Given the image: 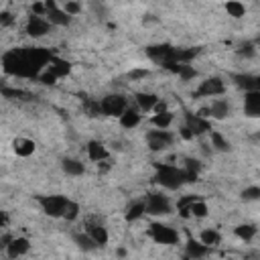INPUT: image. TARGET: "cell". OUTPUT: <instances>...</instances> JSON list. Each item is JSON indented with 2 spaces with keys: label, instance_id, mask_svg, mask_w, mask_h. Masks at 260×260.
<instances>
[{
  "label": "cell",
  "instance_id": "6da1fadb",
  "mask_svg": "<svg viewBox=\"0 0 260 260\" xmlns=\"http://www.w3.org/2000/svg\"><path fill=\"white\" fill-rule=\"evenodd\" d=\"M51 57L53 55L41 47H20L2 57V67L6 73L16 77H37L43 67L49 65Z\"/></svg>",
  "mask_w": 260,
  "mask_h": 260
},
{
  "label": "cell",
  "instance_id": "7a4b0ae2",
  "mask_svg": "<svg viewBox=\"0 0 260 260\" xmlns=\"http://www.w3.org/2000/svg\"><path fill=\"white\" fill-rule=\"evenodd\" d=\"M197 175L189 173L187 169H179L175 165H156V175H154V183L160 185L162 189L175 191L179 187H183L185 183L195 181Z\"/></svg>",
  "mask_w": 260,
  "mask_h": 260
},
{
  "label": "cell",
  "instance_id": "3957f363",
  "mask_svg": "<svg viewBox=\"0 0 260 260\" xmlns=\"http://www.w3.org/2000/svg\"><path fill=\"white\" fill-rule=\"evenodd\" d=\"M171 211H173V207H171V201H169L167 195L156 193V191L146 195V199H144V213H148V215H169Z\"/></svg>",
  "mask_w": 260,
  "mask_h": 260
},
{
  "label": "cell",
  "instance_id": "277c9868",
  "mask_svg": "<svg viewBox=\"0 0 260 260\" xmlns=\"http://www.w3.org/2000/svg\"><path fill=\"white\" fill-rule=\"evenodd\" d=\"M126 108H128V102L120 93H108L100 102V112L106 116H120Z\"/></svg>",
  "mask_w": 260,
  "mask_h": 260
},
{
  "label": "cell",
  "instance_id": "5b68a950",
  "mask_svg": "<svg viewBox=\"0 0 260 260\" xmlns=\"http://www.w3.org/2000/svg\"><path fill=\"white\" fill-rule=\"evenodd\" d=\"M67 199H69V197H65V195H41L37 201H39V205L43 207V211H45L47 215H51V217H61Z\"/></svg>",
  "mask_w": 260,
  "mask_h": 260
},
{
  "label": "cell",
  "instance_id": "8992f818",
  "mask_svg": "<svg viewBox=\"0 0 260 260\" xmlns=\"http://www.w3.org/2000/svg\"><path fill=\"white\" fill-rule=\"evenodd\" d=\"M175 140L173 132L169 128H156V130H150L146 134V142H148V148L158 152V150H165L167 146H171Z\"/></svg>",
  "mask_w": 260,
  "mask_h": 260
},
{
  "label": "cell",
  "instance_id": "52a82bcc",
  "mask_svg": "<svg viewBox=\"0 0 260 260\" xmlns=\"http://www.w3.org/2000/svg\"><path fill=\"white\" fill-rule=\"evenodd\" d=\"M150 238L156 242V244H165V246H173L179 242V232L171 225H165V223H152L150 225Z\"/></svg>",
  "mask_w": 260,
  "mask_h": 260
},
{
  "label": "cell",
  "instance_id": "ba28073f",
  "mask_svg": "<svg viewBox=\"0 0 260 260\" xmlns=\"http://www.w3.org/2000/svg\"><path fill=\"white\" fill-rule=\"evenodd\" d=\"M45 16L53 26H69L71 24V16L61 6H57L53 0H45Z\"/></svg>",
  "mask_w": 260,
  "mask_h": 260
},
{
  "label": "cell",
  "instance_id": "9c48e42d",
  "mask_svg": "<svg viewBox=\"0 0 260 260\" xmlns=\"http://www.w3.org/2000/svg\"><path fill=\"white\" fill-rule=\"evenodd\" d=\"M225 91V83L221 77H207L201 81V85L197 87L195 95H201V98H215V95H221Z\"/></svg>",
  "mask_w": 260,
  "mask_h": 260
},
{
  "label": "cell",
  "instance_id": "30bf717a",
  "mask_svg": "<svg viewBox=\"0 0 260 260\" xmlns=\"http://www.w3.org/2000/svg\"><path fill=\"white\" fill-rule=\"evenodd\" d=\"M51 28H53V24L45 16H39V14H32L26 22V35L32 39H41V37L49 35Z\"/></svg>",
  "mask_w": 260,
  "mask_h": 260
},
{
  "label": "cell",
  "instance_id": "8fae6325",
  "mask_svg": "<svg viewBox=\"0 0 260 260\" xmlns=\"http://www.w3.org/2000/svg\"><path fill=\"white\" fill-rule=\"evenodd\" d=\"M28 250H30V242H28V238H24V236L10 238L8 244H6V256H10V258L24 256V254H28Z\"/></svg>",
  "mask_w": 260,
  "mask_h": 260
},
{
  "label": "cell",
  "instance_id": "7c38bea8",
  "mask_svg": "<svg viewBox=\"0 0 260 260\" xmlns=\"http://www.w3.org/2000/svg\"><path fill=\"white\" fill-rule=\"evenodd\" d=\"M244 112L250 118H258L260 116V89L244 91Z\"/></svg>",
  "mask_w": 260,
  "mask_h": 260
},
{
  "label": "cell",
  "instance_id": "4fadbf2b",
  "mask_svg": "<svg viewBox=\"0 0 260 260\" xmlns=\"http://www.w3.org/2000/svg\"><path fill=\"white\" fill-rule=\"evenodd\" d=\"M232 81L244 89V91H252V89H260V79L256 75H250V73H234L232 75Z\"/></svg>",
  "mask_w": 260,
  "mask_h": 260
},
{
  "label": "cell",
  "instance_id": "5bb4252c",
  "mask_svg": "<svg viewBox=\"0 0 260 260\" xmlns=\"http://www.w3.org/2000/svg\"><path fill=\"white\" fill-rule=\"evenodd\" d=\"M207 116H211L213 120H225L232 116V106L225 100H213L207 108Z\"/></svg>",
  "mask_w": 260,
  "mask_h": 260
},
{
  "label": "cell",
  "instance_id": "9a60e30c",
  "mask_svg": "<svg viewBox=\"0 0 260 260\" xmlns=\"http://www.w3.org/2000/svg\"><path fill=\"white\" fill-rule=\"evenodd\" d=\"M85 234L95 242V246H98V248L106 246V244H108V240H110V236H108L106 228H104V225H100V223H87Z\"/></svg>",
  "mask_w": 260,
  "mask_h": 260
},
{
  "label": "cell",
  "instance_id": "2e32d148",
  "mask_svg": "<svg viewBox=\"0 0 260 260\" xmlns=\"http://www.w3.org/2000/svg\"><path fill=\"white\" fill-rule=\"evenodd\" d=\"M189 130H191V134L193 136H197V134H203V132H207L209 130V122L203 118V116H199V114H187V124H185Z\"/></svg>",
  "mask_w": 260,
  "mask_h": 260
},
{
  "label": "cell",
  "instance_id": "e0dca14e",
  "mask_svg": "<svg viewBox=\"0 0 260 260\" xmlns=\"http://www.w3.org/2000/svg\"><path fill=\"white\" fill-rule=\"evenodd\" d=\"M120 126L122 128H126V130H132V128H136L138 124H140V110H132V108H126L120 116Z\"/></svg>",
  "mask_w": 260,
  "mask_h": 260
},
{
  "label": "cell",
  "instance_id": "ac0fdd59",
  "mask_svg": "<svg viewBox=\"0 0 260 260\" xmlns=\"http://www.w3.org/2000/svg\"><path fill=\"white\" fill-rule=\"evenodd\" d=\"M35 142L30 138H24V136H16L12 140V150L18 154V156H30L35 152Z\"/></svg>",
  "mask_w": 260,
  "mask_h": 260
},
{
  "label": "cell",
  "instance_id": "d6986e66",
  "mask_svg": "<svg viewBox=\"0 0 260 260\" xmlns=\"http://www.w3.org/2000/svg\"><path fill=\"white\" fill-rule=\"evenodd\" d=\"M211 252V248L209 246H205L203 242H199V240H189L187 242V246H185V254L189 256V258H203V256H207Z\"/></svg>",
  "mask_w": 260,
  "mask_h": 260
},
{
  "label": "cell",
  "instance_id": "ffe728a7",
  "mask_svg": "<svg viewBox=\"0 0 260 260\" xmlns=\"http://www.w3.org/2000/svg\"><path fill=\"white\" fill-rule=\"evenodd\" d=\"M87 156H89V160H93V162H102V160L108 158V148H106L102 142L91 140V142L87 144Z\"/></svg>",
  "mask_w": 260,
  "mask_h": 260
},
{
  "label": "cell",
  "instance_id": "44dd1931",
  "mask_svg": "<svg viewBox=\"0 0 260 260\" xmlns=\"http://www.w3.org/2000/svg\"><path fill=\"white\" fill-rule=\"evenodd\" d=\"M61 169L71 177H81L85 173V165L81 160H77V158H63L61 160Z\"/></svg>",
  "mask_w": 260,
  "mask_h": 260
},
{
  "label": "cell",
  "instance_id": "7402d4cb",
  "mask_svg": "<svg viewBox=\"0 0 260 260\" xmlns=\"http://www.w3.org/2000/svg\"><path fill=\"white\" fill-rule=\"evenodd\" d=\"M156 100H158V98H156L154 93H148V91L136 93V104H138V110H140V112H152Z\"/></svg>",
  "mask_w": 260,
  "mask_h": 260
},
{
  "label": "cell",
  "instance_id": "603a6c76",
  "mask_svg": "<svg viewBox=\"0 0 260 260\" xmlns=\"http://www.w3.org/2000/svg\"><path fill=\"white\" fill-rule=\"evenodd\" d=\"M209 140H211V146H213L217 152H230V150H232V142H230L223 134H219V132H215V130L209 132Z\"/></svg>",
  "mask_w": 260,
  "mask_h": 260
},
{
  "label": "cell",
  "instance_id": "cb8c5ba5",
  "mask_svg": "<svg viewBox=\"0 0 260 260\" xmlns=\"http://www.w3.org/2000/svg\"><path fill=\"white\" fill-rule=\"evenodd\" d=\"M47 69H51L57 77H63V75H67L69 71H71V65H69V61H65V59H59V57H51V61H49V67Z\"/></svg>",
  "mask_w": 260,
  "mask_h": 260
},
{
  "label": "cell",
  "instance_id": "d4e9b609",
  "mask_svg": "<svg viewBox=\"0 0 260 260\" xmlns=\"http://www.w3.org/2000/svg\"><path fill=\"white\" fill-rule=\"evenodd\" d=\"M173 120H175L173 112L165 110V112H156V114L150 118V124H152L154 128H169V126L173 124Z\"/></svg>",
  "mask_w": 260,
  "mask_h": 260
},
{
  "label": "cell",
  "instance_id": "484cf974",
  "mask_svg": "<svg viewBox=\"0 0 260 260\" xmlns=\"http://www.w3.org/2000/svg\"><path fill=\"white\" fill-rule=\"evenodd\" d=\"M207 203L205 201H201V199H193L189 205H187V217L191 215V217H205L207 215Z\"/></svg>",
  "mask_w": 260,
  "mask_h": 260
},
{
  "label": "cell",
  "instance_id": "4316f807",
  "mask_svg": "<svg viewBox=\"0 0 260 260\" xmlns=\"http://www.w3.org/2000/svg\"><path fill=\"white\" fill-rule=\"evenodd\" d=\"M219 240H221L219 232H217V230H211V228L201 230V234H199V242H203V244H205V246H209V248L217 246V244H219Z\"/></svg>",
  "mask_w": 260,
  "mask_h": 260
},
{
  "label": "cell",
  "instance_id": "83f0119b",
  "mask_svg": "<svg viewBox=\"0 0 260 260\" xmlns=\"http://www.w3.org/2000/svg\"><path fill=\"white\" fill-rule=\"evenodd\" d=\"M234 232H236V236H238L240 240H244V242H250V240L256 236L258 228H256L254 223H242V225H238Z\"/></svg>",
  "mask_w": 260,
  "mask_h": 260
},
{
  "label": "cell",
  "instance_id": "f1b7e54d",
  "mask_svg": "<svg viewBox=\"0 0 260 260\" xmlns=\"http://www.w3.org/2000/svg\"><path fill=\"white\" fill-rule=\"evenodd\" d=\"M225 12L232 16V18H242L246 14V6L240 2V0H228L225 2Z\"/></svg>",
  "mask_w": 260,
  "mask_h": 260
},
{
  "label": "cell",
  "instance_id": "f546056e",
  "mask_svg": "<svg viewBox=\"0 0 260 260\" xmlns=\"http://www.w3.org/2000/svg\"><path fill=\"white\" fill-rule=\"evenodd\" d=\"M73 242H75V244H77V248H81L83 252H91V250H95V248H98V246H95V242H93L85 232H83V234H75V236H73Z\"/></svg>",
  "mask_w": 260,
  "mask_h": 260
},
{
  "label": "cell",
  "instance_id": "4dcf8cb0",
  "mask_svg": "<svg viewBox=\"0 0 260 260\" xmlns=\"http://www.w3.org/2000/svg\"><path fill=\"white\" fill-rule=\"evenodd\" d=\"M77 215H79V203H77V201L67 199V203H65V209H63V215H61V217H65V219H69V221H73V219H77Z\"/></svg>",
  "mask_w": 260,
  "mask_h": 260
},
{
  "label": "cell",
  "instance_id": "1f68e13d",
  "mask_svg": "<svg viewBox=\"0 0 260 260\" xmlns=\"http://www.w3.org/2000/svg\"><path fill=\"white\" fill-rule=\"evenodd\" d=\"M140 215H144V201L132 203V205L128 207V211H126V217H128V219H138Z\"/></svg>",
  "mask_w": 260,
  "mask_h": 260
},
{
  "label": "cell",
  "instance_id": "d6a6232c",
  "mask_svg": "<svg viewBox=\"0 0 260 260\" xmlns=\"http://www.w3.org/2000/svg\"><path fill=\"white\" fill-rule=\"evenodd\" d=\"M61 8H63L71 18H73V16H77V14L81 12V4H79V2H75V0H65V4H63Z\"/></svg>",
  "mask_w": 260,
  "mask_h": 260
},
{
  "label": "cell",
  "instance_id": "836d02e7",
  "mask_svg": "<svg viewBox=\"0 0 260 260\" xmlns=\"http://www.w3.org/2000/svg\"><path fill=\"white\" fill-rule=\"evenodd\" d=\"M242 197H244V201H256V199H260V187H258V185L246 187V189L242 191Z\"/></svg>",
  "mask_w": 260,
  "mask_h": 260
},
{
  "label": "cell",
  "instance_id": "e575fe53",
  "mask_svg": "<svg viewBox=\"0 0 260 260\" xmlns=\"http://www.w3.org/2000/svg\"><path fill=\"white\" fill-rule=\"evenodd\" d=\"M238 53L244 55V57H254L256 55V45L254 43H244V45H240Z\"/></svg>",
  "mask_w": 260,
  "mask_h": 260
},
{
  "label": "cell",
  "instance_id": "d590c367",
  "mask_svg": "<svg viewBox=\"0 0 260 260\" xmlns=\"http://www.w3.org/2000/svg\"><path fill=\"white\" fill-rule=\"evenodd\" d=\"M57 79H59V77H57V75H55V73H53L51 69H47V71H45V73L41 75V81H43L45 85H53V83H55Z\"/></svg>",
  "mask_w": 260,
  "mask_h": 260
},
{
  "label": "cell",
  "instance_id": "8d00e7d4",
  "mask_svg": "<svg viewBox=\"0 0 260 260\" xmlns=\"http://www.w3.org/2000/svg\"><path fill=\"white\" fill-rule=\"evenodd\" d=\"M12 22H14V16L8 10H2L0 12V26H10Z\"/></svg>",
  "mask_w": 260,
  "mask_h": 260
},
{
  "label": "cell",
  "instance_id": "74e56055",
  "mask_svg": "<svg viewBox=\"0 0 260 260\" xmlns=\"http://www.w3.org/2000/svg\"><path fill=\"white\" fill-rule=\"evenodd\" d=\"M146 75H148V69H132V71L128 73L130 79H142V77H146Z\"/></svg>",
  "mask_w": 260,
  "mask_h": 260
},
{
  "label": "cell",
  "instance_id": "f35d334b",
  "mask_svg": "<svg viewBox=\"0 0 260 260\" xmlns=\"http://www.w3.org/2000/svg\"><path fill=\"white\" fill-rule=\"evenodd\" d=\"M6 223H8V215H6V211L0 209V230L6 228Z\"/></svg>",
  "mask_w": 260,
  "mask_h": 260
},
{
  "label": "cell",
  "instance_id": "ab89813d",
  "mask_svg": "<svg viewBox=\"0 0 260 260\" xmlns=\"http://www.w3.org/2000/svg\"><path fill=\"white\" fill-rule=\"evenodd\" d=\"M181 136H183V138H193V134H191V130H189L187 126L181 128Z\"/></svg>",
  "mask_w": 260,
  "mask_h": 260
}]
</instances>
